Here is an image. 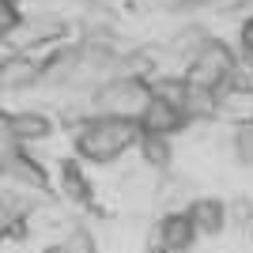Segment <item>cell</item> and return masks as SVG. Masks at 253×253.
<instances>
[{
    "mask_svg": "<svg viewBox=\"0 0 253 253\" xmlns=\"http://www.w3.org/2000/svg\"><path fill=\"white\" fill-rule=\"evenodd\" d=\"M140 140V128H136V117L128 114H98V117H87L84 125L76 128L72 136V159H80L84 167H110L125 151L136 148Z\"/></svg>",
    "mask_w": 253,
    "mask_h": 253,
    "instance_id": "1",
    "label": "cell"
},
{
    "mask_svg": "<svg viewBox=\"0 0 253 253\" xmlns=\"http://www.w3.org/2000/svg\"><path fill=\"white\" fill-rule=\"evenodd\" d=\"M132 117H136L140 136L170 140V136H178L181 128L189 125V106H185V95L174 98V95H167V91H148Z\"/></svg>",
    "mask_w": 253,
    "mask_h": 253,
    "instance_id": "2",
    "label": "cell"
},
{
    "mask_svg": "<svg viewBox=\"0 0 253 253\" xmlns=\"http://www.w3.org/2000/svg\"><path fill=\"white\" fill-rule=\"evenodd\" d=\"M151 246H155V253H189L193 246H197V231H193L185 208L181 211H167V215L155 223Z\"/></svg>",
    "mask_w": 253,
    "mask_h": 253,
    "instance_id": "3",
    "label": "cell"
},
{
    "mask_svg": "<svg viewBox=\"0 0 253 253\" xmlns=\"http://www.w3.org/2000/svg\"><path fill=\"white\" fill-rule=\"evenodd\" d=\"M185 215H189L197 238H215V234H223L227 223H231V204L223 201V197H193Z\"/></svg>",
    "mask_w": 253,
    "mask_h": 253,
    "instance_id": "4",
    "label": "cell"
},
{
    "mask_svg": "<svg viewBox=\"0 0 253 253\" xmlns=\"http://www.w3.org/2000/svg\"><path fill=\"white\" fill-rule=\"evenodd\" d=\"M4 136L15 148H34L53 136V121L38 110H19V114H4Z\"/></svg>",
    "mask_w": 253,
    "mask_h": 253,
    "instance_id": "5",
    "label": "cell"
},
{
    "mask_svg": "<svg viewBox=\"0 0 253 253\" xmlns=\"http://www.w3.org/2000/svg\"><path fill=\"white\" fill-rule=\"evenodd\" d=\"M57 189H61L64 201H72V204H91V201H95L87 167L80 163V159H72V155L57 163Z\"/></svg>",
    "mask_w": 253,
    "mask_h": 253,
    "instance_id": "6",
    "label": "cell"
},
{
    "mask_svg": "<svg viewBox=\"0 0 253 253\" xmlns=\"http://www.w3.org/2000/svg\"><path fill=\"white\" fill-rule=\"evenodd\" d=\"M27 204L19 197H11V193H0V242H8L15 234L27 231Z\"/></svg>",
    "mask_w": 253,
    "mask_h": 253,
    "instance_id": "7",
    "label": "cell"
},
{
    "mask_svg": "<svg viewBox=\"0 0 253 253\" xmlns=\"http://www.w3.org/2000/svg\"><path fill=\"white\" fill-rule=\"evenodd\" d=\"M136 148H140V155H144V163H148L151 170H167L170 163H174V148H170V140H163V136H140Z\"/></svg>",
    "mask_w": 253,
    "mask_h": 253,
    "instance_id": "8",
    "label": "cell"
},
{
    "mask_svg": "<svg viewBox=\"0 0 253 253\" xmlns=\"http://www.w3.org/2000/svg\"><path fill=\"white\" fill-rule=\"evenodd\" d=\"M231 148H234V159H238L242 167H253V125L234 128V140H231Z\"/></svg>",
    "mask_w": 253,
    "mask_h": 253,
    "instance_id": "9",
    "label": "cell"
},
{
    "mask_svg": "<svg viewBox=\"0 0 253 253\" xmlns=\"http://www.w3.org/2000/svg\"><path fill=\"white\" fill-rule=\"evenodd\" d=\"M19 23H23L19 4H15V0H0V42L19 31Z\"/></svg>",
    "mask_w": 253,
    "mask_h": 253,
    "instance_id": "10",
    "label": "cell"
},
{
    "mask_svg": "<svg viewBox=\"0 0 253 253\" xmlns=\"http://www.w3.org/2000/svg\"><path fill=\"white\" fill-rule=\"evenodd\" d=\"M238 45H242L246 57H253V19L242 23V34H238Z\"/></svg>",
    "mask_w": 253,
    "mask_h": 253,
    "instance_id": "11",
    "label": "cell"
},
{
    "mask_svg": "<svg viewBox=\"0 0 253 253\" xmlns=\"http://www.w3.org/2000/svg\"><path fill=\"white\" fill-rule=\"evenodd\" d=\"M42 253H68V246H64V242H53V246H45Z\"/></svg>",
    "mask_w": 253,
    "mask_h": 253,
    "instance_id": "12",
    "label": "cell"
}]
</instances>
